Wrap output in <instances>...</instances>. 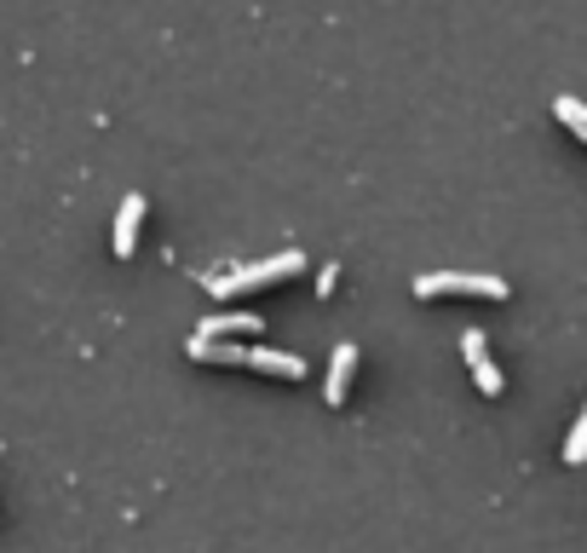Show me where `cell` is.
<instances>
[{"label":"cell","mask_w":587,"mask_h":553,"mask_svg":"<svg viewBox=\"0 0 587 553\" xmlns=\"http://www.w3.org/2000/svg\"><path fill=\"white\" fill-rule=\"evenodd\" d=\"M242 363H254V369H271V375H289V381H299L306 375V363H299L294 352H266V346H254Z\"/></svg>","instance_id":"obj_7"},{"label":"cell","mask_w":587,"mask_h":553,"mask_svg":"<svg viewBox=\"0 0 587 553\" xmlns=\"http://www.w3.org/2000/svg\"><path fill=\"white\" fill-rule=\"evenodd\" d=\"M582 456H587V416L571 426V438H564V461H571V467H582Z\"/></svg>","instance_id":"obj_10"},{"label":"cell","mask_w":587,"mask_h":553,"mask_svg":"<svg viewBox=\"0 0 587 553\" xmlns=\"http://www.w3.org/2000/svg\"><path fill=\"white\" fill-rule=\"evenodd\" d=\"M138 219H145V196L127 191V202H121V214H115V254L121 260H127L133 242H138Z\"/></svg>","instance_id":"obj_5"},{"label":"cell","mask_w":587,"mask_h":553,"mask_svg":"<svg viewBox=\"0 0 587 553\" xmlns=\"http://www.w3.org/2000/svg\"><path fill=\"white\" fill-rule=\"evenodd\" d=\"M352 369H357V346H352V340H340V346H334V363H329V404H346Z\"/></svg>","instance_id":"obj_6"},{"label":"cell","mask_w":587,"mask_h":553,"mask_svg":"<svg viewBox=\"0 0 587 553\" xmlns=\"http://www.w3.org/2000/svg\"><path fill=\"white\" fill-rule=\"evenodd\" d=\"M461 352H467L473 381L496 398V393H501V369H496V358H490V340H484V329H467V335H461Z\"/></svg>","instance_id":"obj_3"},{"label":"cell","mask_w":587,"mask_h":553,"mask_svg":"<svg viewBox=\"0 0 587 553\" xmlns=\"http://www.w3.org/2000/svg\"><path fill=\"white\" fill-rule=\"evenodd\" d=\"M266 323H259L254 312H213V317H201V340H225V335H259Z\"/></svg>","instance_id":"obj_4"},{"label":"cell","mask_w":587,"mask_h":553,"mask_svg":"<svg viewBox=\"0 0 587 553\" xmlns=\"http://www.w3.org/2000/svg\"><path fill=\"white\" fill-rule=\"evenodd\" d=\"M553 116H559V121H564V128H571L576 139H587V110H582V98H571V93L553 98Z\"/></svg>","instance_id":"obj_9"},{"label":"cell","mask_w":587,"mask_h":553,"mask_svg":"<svg viewBox=\"0 0 587 553\" xmlns=\"http://www.w3.org/2000/svg\"><path fill=\"white\" fill-rule=\"evenodd\" d=\"M415 294H420V300H432V294L507 300V277H490V272H420V277H415Z\"/></svg>","instance_id":"obj_1"},{"label":"cell","mask_w":587,"mask_h":553,"mask_svg":"<svg viewBox=\"0 0 587 553\" xmlns=\"http://www.w3.org/2000/svg\"><path fill=\"white\" fill-rule=\"evenodd\" d=\"M191 358H201V363H242V358H248V346H231V340H201V335H191Z\"/></svg>","instance_id":"obj_8"},{"label":"cell","mask_w":587,"mask_h":553,"mask_svg":"<svg viewBox=\"0 0 587 553\" xmlns=\"http://www.w3.org/2000/svg\"><path fill=\"white\" fill-rule=\"evenodd\" d=\"M334 282H340V265H322V272H317V294H334Z\"/></svg>","instance_id":"obj_11"},{"label":"cell","mask_w":587,"mask_h":553,"mask_svg":"<svg viewBox=\"0 0 587 553\" xmlns=\"http://www.w3.org/2000/svg\"><path fill=\"white\" fill-rule=\"evenodd\" d=\"M299 265H306V254H299V249H282V254H271V260H259V265H242V272H231V277H208V289L225 300V294H242V289H259V282L294 277Z\"/></svg>","instance_id":"obj_2"}]
</instances>
